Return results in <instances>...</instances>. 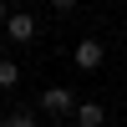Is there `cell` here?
Segmentation results:
<instances>
[{"mask_svg":"<svg viewBox=\"0 0 127 127\" xmlns=\"http://www.w3.org/2000/svg\"><path fill=\"white\" fill-rule=\"evenodd\" d=\"M0 56H5V41H0Z\"/></svg>","mask_w":127,"mask_h":127,"instance_id":"cell-10","label":"cell"},{"mask_svg":"<svg viewBox=\"0 0 127 127\" xmlns=\"http://www.w3.org/2000/svg\"><path fill=\"white\" fill-rule=\"evenodd\" d=\"M5 15H10V5H5V0H0V26H5Z\"/></svg>","mask_w":127,"mask_h":127,"instance_id":"cell-8","label":"cell"},{"mask_svg":"<svg viewBox=\"0 0 127 127\" xmlns=\"http://www.w3.org/2000/svg\"><path fill=\"white\" fill-rule=\"evenodd\" d=\"M71 107H76V92L71 87H46L41 92V112L46 117H71Z\"/></svg>","mask_w":127,"mask_h":127,"instance_id":"cell-3","label":"cell"},{"mask_svg":"<svg viewBox=\"0 0 127 127\" xmlns=\"http://www.w3.org/2000/svg\"><path fill=\"white\" fill-rule=\"evenodd\" d=\"M0 127H36V112H31V107H15V112L0 117Z\"/></svg>","mask_w":127,"mask_h":127,"instance_id":"cell-6","label":"cell"},{"mask_svg":"<svg viewBox=\"0 0 127 127\" xmlns=\"http://www.w3.org/2000/svg\"><path fill=\"white\" fill-rule=\"evenodd\" d=\"M71 122H76V127H102V122H107V107H102V102H92V97H76Z\"/></svg>","mask_w":127,"mask_h":127,"instance_id":"cell-4","label":"cell"},{"mask_svg":"<svg viewBox=\"0 0 127 127\" xmlns=\"http://www.w3.org/2000/svg\"><path fill=\"white\" fill-rule=\"evenodd\" d=\"M76 5H81V0H51V10H56V15H71Z\"/></svg>","mask_w":127,"mask_h":127,"instance_id":"cell-7","label":"cell"},{"mask_svg":"<svg viewBox=\"0 0 127 127\" xmlns=\"http://www.w3.org/2000/svg\"><path fill=\"white\" fill-rule=\"evenodd\" d=\"M15 87H20V66L10 56H0V92H15Z\"/></svg>","mask_w":127,"mask_h":127,"instance_id":"cell-5","label":"cell"},{"mask_svg":"<svg viewBox=\"0 0 127 127\" xmlns=\"http://www.w3.org/2000/svg\"><path fill=\"white\" fill-rule=\"evenodd\" d=\"M102 61H107V46H102L97 36H81L76 51H71V66L76 71H102Z\"/></svg>","mask_w":127,"mask_h":127,"instance_id":"cell-2","label":"cell"},{"mask_svg":"<svg viewBox=\"0 0 127 127\" xmlns=\"http://www.w3.org/2000/svg\"><path fill=\"white\" fill-rule=\"evenodd\" d=\"M0 31H5V41H15V46H31V41L41 36L36 15H26V10H10V15H5V26H0Z\"/></svg>","mask_w":127,"mask_h":127,"instance_id":"cell-1","label":"cell"},{"mask_svg":"<svg viewBox=\"0 0 127 127\" xmlns=\"http://www.w3.org/2000/svg\"><path fill=\"white\" fill-rule=\"evenodd\" d=\"M5 5H10V10H20V5H26V0H5Z\"/></svg>","mask_w":127,"mask_h":127,"instance_id":"cell-9","label":"cell"}]
</instances>
